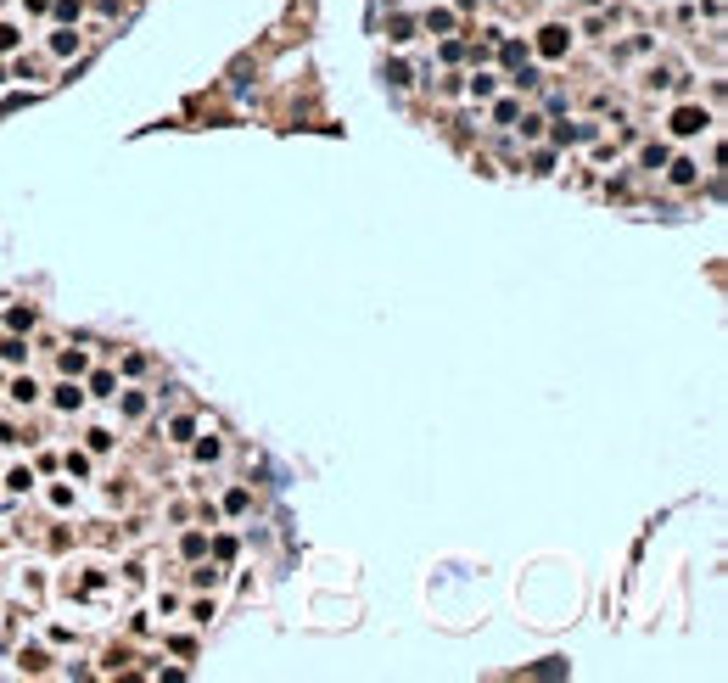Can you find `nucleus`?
<instances>
[{
  "label": "nucleus",
  "mask_w": 728,
  "mask_h": 683,
  "mask_svg": "<svg viewBox=\"0 0 728 683\" xmlns=\"http://www.w3.org/2000/svg\"><path fill=\"white\" fill-rule=\"evenodd\" d=\"M387 40H398V45L415 40V23H409V17H392V34H387Z\"/></svg>",
  "instance_id": "9"
},
{
  "label": "nucleus",
  "mask_w": 728,
  "mask_h": 683,
  "mask_svg": "<svg viewBox=\"0 0 728 683\" xmlns=\"http://www.w3.org/2000/svg\"><path fill=\"white\" fill-rule=\"evenodd\" d=\"M11 45H17V28H6V23H0V51H11Z\"/></svg>",
  "instance_id": "14"
},
{
  "label": "nucleus",
  "mask_w": 728,
  "mask_h": 683,
  "mask_svg": "<svg viewBox=\"0 0 728 683\" xmlns=\"http://www.w3.org/2000/svg\"><path fill=\"white\" fill-rule=\"evenodd\" d=\"M23 6H28V11H45V6H51V0H23Z\"/></svg>",
  "instance_id": "15"
},
{
  "label": "nucleus",
  "mask_w": 728,
  "mask_h": 683,
  "mask_svg": "<svg viewBox=\"0 0 728 683\" xmlns=\"http://www.w3.org/2000/svg\"><path fill=\"white\" fill-rule=\"evenodd\" d=\"M51 6H57V17H62V23H78V0H51Z\"/></svg>",
  "instance_id": "10"
},
{
  "label": "nucleus",
  "mask_w": 728,
  "mask_h": 683,
  "mask_svg": "<svg viewBox=\"0 0 728 683\" xmlns=\"http://www.w3.org/2000/svg\"><path fill=\"white\" fill-rule=\"evenodd\" d=\"M78 403H84V392H78L73 381H62V386H57V409H78Z\"/></svg>",
  "instance_id": "5"
},
{
  "label": "nucleus",
  "mask_w": 728,
  "mask_h": 683,
  "mask_svg": "<svg viewBox=\"0 0 728 683\" xmlns=\"http://www.w3.org/2000/svg\"><path fill=\"white\" fill-rule=\"evenodd\" d=\"M90 392H101V398H107V392H112V376H107V370H95V376H90Z\"/></svg>",
  "instance_id": "12"
},
{
  "label": "nucleus",
  "mask_w": 728,
  "mask_h": 683,
  "mask_svg": "<svg viewBox=\"0 0 728 683\" xmlns=\"http://www.w3.org/2000/svg\"><path fill=\"white\" fill-rule=\"evenodd\" d=\"M62 370H68V376H84V353H62Z\"/></svg>",
  "instance_id": "11"
},
{
  "label": "nucleus",
  "mask_w": 728,
  "mask_h": 683,
  "mask_svg": "<svg viewBox=\"0 0 728 683\" xmlns=\"http://www.w3.org/2000/svg\"><path fill=\"white\" fill-rule=\"evenodd\" d=\"M712 118H706V107H678L672 112V135H700Z\"/></svg>",
  "instance_id": "1"
},
{
  "label": "nucleus",
  "mask_w": 728,
  "mask_h": 683,
  "mask_svg": "<svg viewBox=\"0 0 728 683\" xmlns=\"http://www.w3.org/2000/svg\"><path fill=\"white\" fill-rule=\"evenodd\" d=\"M68 470L73 476H90V454H68Z\"/></svg>",
  "instance_id": "13"
},
{
  "label": "nucleus",
  "mask_w": 728,
  "mask_h": 683,
  "mask_svg": "<svg viewBox=\"0 0 728 683\" xmlns=\"http://www.w3.org/2000/svg\"><path fill=\"white\" fill-rule=\"evenodd\" d=\"M11 398H17V403H34V398H40V386L23 376V381H11Z\"/></svg>",
  "instance_id": "8"
},
{
  "label": "nucleus",
  "mask_w": 728,
  "mask_h": 683,
  "mask_svg": "<svg viewBox=\"0 0 728 683\" xmlns=\"http://www.w3.org/2000/svg\"><path fill=\"white\" fill-rule=\"evenodd\" d=\"M17 667H23V672H45V667H51V655H45V650H23V655H17Z\"/></svg>",
  "instance_id": "3"
},
{
  "label": "nucleus",
  "mask_w": 728,
  "mask_h": 683,
  "mask_svg": "<svg viewBox=\"0 0 728 683\" xmlns=\"http://www.w3.org/2000/svg\"><path fill=\"white\" fill-rule=\"evenodd\" d=\"M6 325H11V331H34V308H11V314H6Z\"/></svg>",
  "instance_id": "7"
},
{
  "label": "nucleus",
  "mask_w": 728,
  "mask_h": 683,
  "mask_svg": "<svg viewBox=\"0 0 728 683\" xmlns=\"http://www.w3.org/2000/svg\"><path fill=\"white\" fill-rule=\"evenodd\" d=\"M180 554H191V560L208 554V538H202V532H185V538H180Z\"/></svg>",
  "instance_id": "6"
},
{
  "label": "nucleus",
  "mask_w": 728,
  "mask_h": 683,
  "mask_svg": "<svg viewBox=\"0 0 728 683\" xmlns=\"http://www.w3.org/2000/svg\"><path fill=\"white\" fill-rule=\"evenodd\" d=\"M51 51H57V57H73V51H78V34H73V28L51 34Z\"/></svg>",
  "instance_id": "4"
},
{
  "label": "nucleus",
  "mask_w": 728,
  "mask_h": 683,
  "mask_svg": "<svg viewBox=\"0 0 728 683\" xmlns=\"http://www.w3.org/2000/svg\"><path fill=\"white\" fill-rule=\"evenodd\" d=\"M566 45H572L566 28H544V34H538V51H544V57H566Z\"/></svg>",
  "instance_id": "2"
}]
</instances>
